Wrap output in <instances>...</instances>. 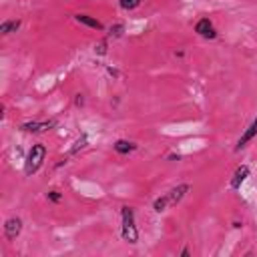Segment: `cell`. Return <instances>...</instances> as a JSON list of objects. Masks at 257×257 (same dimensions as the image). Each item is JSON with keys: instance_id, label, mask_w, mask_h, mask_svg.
<instances>
[{"instance_id": "1", "label": "cell", "mask_w": 257, "mask_h": 257, "mask_svg": "<svg viewBox=\"0 0 257 257\" xmlns=\"http://www.w3.org/2000/svg\"><path fill=\"white\" fill-rule=\"evenodd\" d=\"M189 191H191V185H189V183H181V185L169 189L167 193H163L161 197H157V199L153 201V209H155V213H165L167 209L179 205V203L185 199V195H187Z\"/></svg>"}, {"instance_id": "2", "label": "cell", "mask_w": 257, "mask_h": 257, "mask_svg": "<svg viewBox=\"0 0 257 257\" xmlns=\"http://www.w3.org/2000/svg\"><path fill=\"white\" fill-rule=\"evenodd\" d=\"M120 237L122 241L135 245L139 243V229H137V221H135V209L133 207H120Z\"/></svg>"}, {"instance_id": "3", "label": "cell", "mask_w": 257, "mask_h": 257, "mask_svg": "<svg viewBox=\"0 0 257 257\" xmlns=\"http://www.w3.org/2000/svg\"><path fill=\"white\" fill-rule=\"evenodd\" d=\"M46 159V147L42 143H36L28 149V155H26V161H24V175L26 177H32L40 171L42 163Z\"/></svg>"}, {"instance_id": "4", "label": "cell", "mask_w": 257, "mask_h": 257, "mask_svg": "<svg viewBox=\"0 0 257 257\" xmlns=\"http://www.w3.org/2000/svg\"><path fill=\"white\" fill-rule=\"evenodd\" d=\"M58 124V118H48V120H28L22 122L20 128L24 133H32V135H40V133H48Z\"/></svg>"}, {"instance_id": "5", "label": "cell", "mask_w": 257, "mask_h": 257, "mask_svg": "<svg viewBox=\"0 0 257 257\" xmlns=\"http://www.w3.org/2000/svg\"><path fill=\"white\" fill-rule=\"evenodd\" d=\"M22 219L20 217H8L6 221H4V225H2V231H4V237L8 239V241H14L20 233H22Z\"/></svg>"}, {"instance_id": "6", "label": "cell", "mask_w": 257, "mask_h": 257, "mask_svg": "<svg viewBox=\"0 0 257 257\" xmlns=\"http://www.w3.org/2000/svg\"><path fill=\"white\" fill-rule=\"evenodd\" d=\"M257 139V114L253 116V120L249 122V126L243 131V135L239 137V141H237V145H235V151L239 153V151H243L251 141H255Z\"/></svg>"}, {"instance_id": "7", "label": "cell", "mask_w": 257, "mask_h": 257, "mask_svg": "<svg viewBox=\"0 0 257 257\" xmlns=\"http://www.w3.org/2000/svg\"><path fill=\"white\" fill-rule=\"evenodd\" d=\"M195 32L201 38H207V40H215L217 38V28L213 26V22L209 18H199L197 24H195Z\"/></svg>"}, {"instance_id": "8", "label": "cell", "mask_w": 257, "mask_h": 257, "mask_svg": "<svg viewBox=\"0 0 257 257\" xmlns=\"http://www.w3.org/2000/svg\"><path fill=\"white\" fill-rule=\"evenodd\" d=\"M249 173H251V169H249V165H239L237 169H235V173H233V177H231V181H229V187L231 189H241V185L245 183V179L249 177Z\"/></svg>"}, {"instance_id": "9", "label": "cell", "mask_w": 257, "mask_h": 257, "mask_svg": "<svg viewBox=\"0 0 257 257\" xmlns=\"http://www.w3.org/2000/svg\"><path fill=\"white\" fill-rule=\"evenodd\" d=\"M74 18H76V22H78V24H84V26L94 28V30H104L102 22H100V20H96L94 16H90V14H76Z\"/></svg>"}, {"instance_id": "10", "label": "cell", "mask_w": 257, "mask_h": 257, "mask_svg": "<svg viewBox=\"0 0 257 257\" xmlns=\"http://www.w3.org/2000/svg\"><path fill=\"white\" fill-rule=\"evenodd\" d=\"M112 149L118 153V155H128V153H133V151H137V145L135 143H131V141H124V139H118V141H114V145H112Z\"/></svg>"}, {"instance_id": "11", "label": "cell", "mask_w": 257, "mask_h": 257, "mask_svg": "<svg viewBox=\"0 0 257 257\" xmlns=\"http://www.w3.org/2000/svg\"><path fill=\"white\" fill-rule=\"evenodd\" d=\"M20 24H22V22L16 20V18H14V20H2V22H0V34H2V36L12 34V32H16V30L20 28Z\"/></svg>"}, {"instance_id": "12", "label": "cell", "mask_w": 257, "mask_h": 257, "mask_svg": "<svg viewBox=\"0 0 257 257\" xmlns=\"http://www.w3.org/2000/svg\"><path fill=\"white\" fill-rule=\"evenodd\" d=\"M143 2H145V0H118V6H120L122 10H128V12H131V10H137Z\"/></svg>"}, {"instance_id": "13", "label": "cell", "mask_w": 257, "mask_h": 257, "mask_svg": "<svg viewBox=\"0 0 257 257\" xmlns=\"http://www.w3.org/2000/svg\"><path fill=\"white\" fill-rule=\"evenodd\" d=\"M122 32H124V24L122 22H116V24H112L108 28V38H120Z\"/></svg>"}, {"instance_id": "14", "label": "cell", "mask_w": 257, "mask_h": 257, "mask_svg": "<svg viewBox=\"0 0 257 257\" xmlns=\"http://www.w3.org/2000/svg\"><path fill=\"white\" fill-rule=\"evenodd\" d=\"M46 199H48V201H52V203H60V201H62V193H60V191H56V189H52V191H48V193H46Z\"/></svg>"}, {"instance_id": "15", "label": "cell", "mask_w": 257, "mask_h": 257, "mask_svg": "<svg viewBox=\"0 0 257 257\" xmlns=\"http://www.w3.org/2000/svg\"><path fill=\"white\" fill-rule=\"evenodd\" d=\"M82 147H86V135H82V137H80V139L74 143V147L70 149V155H74V153H76L78 149H82Z\"/></svg>"}, {"instance_id": "16", "label": "cell", "mask_w": 257, "mask_h": 257, "mask_svg": "<svg viewBox=\"0 0 257 257\" xmlns=\"http://www.w3.org/2000/svg\"><path fill=\"white\" fill-rule=\"evenodd\" d=\"M94 52H96V54H106V40L98 42V44L94 46Z\"/></svg>"}, {"instance_id": "17", "label": "cell", "mask_w": 257, "mask_h": 257, "mask_svg": "<svg viewBox=\"0 0 257 257\" xmlns=\"http://www.w3.org/2000/svg\"><path fill=\"white\" fill-rule=\"evenodd\" d=\"M74 104H76V106H82V104H84V98H82V94H76V98H74Z\"/></svg>"}, {"instance_id": "18", "label": "cell", "mask_w": 257, "mask_h": 257, "mask_svg": "<svg viewBox=\"0 0 257 257\" xmlns=\"http://www.w3.org/2000/svg\"><path fill=\"white\" fill-rule=\"evenodd\" d=\"M181 255H183V257H189V255H191V251H189V249H187V247H185V249H183V251H181Z\"/></svg>"}]
</instances>
